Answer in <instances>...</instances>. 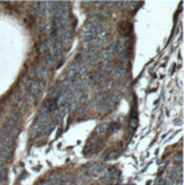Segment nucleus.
<instances>
[{
  "mask_svg": "<svg viewBox=\"0 0 184 185\" xmlns=\"http://www.w3.org/2000/svg\"><path fill=\"white\" fill-rule=\"evenodd\" d=\"M116 51L118 52V55H121L123 57H126L127 56V46H126V42L124 41H118L116 42Z\"/></svg>",
  "mask_w": 184,
  "mask_h": 185,
  "instance_id": "obj_1",
  "label": "nucleus"
},
{
  "mask_svg": "<svg viewBox=\"0 0 184 185\" xmlns=\"http://www.w3.org/2000/svg\"><path fill=\"white\" fill-rule=\"evenodd\" d=\"M28 91H30V94L32 95H35L38 92H40V81L38 78H34L31 83H30V86H28Z\"/></svg>",
  "mask_w": 184,
  "mask_h": 185,
  "instance_id": "obj_2",
  "label": "nucleus"
},
{
  "mask_svg": "<svg viewBox=\"0 0 184 185\" xmlns=\"http://www.w3.org/2000/svg\"><path fill=\"white\" fill-rule=\"evenodd\" d=\"M53 40H44V41H42V42L40 43V50H41V52H43V53H48L49 52V50L53 48Z\"/></svg>",
  "mask_w": 184,
  "mask_h": 185,
  "instance_id": "obj_3",
  "label": "nucleus"
},
{
  "mask_svg": "<svg viewBox=\"0 0 184 185\" xmlns=\"http://www.w3.org/2000/svg\"><path fill=\"white\" fill-rule=\"evenodd\" d=\"M126 70H125V65H124V61H121V64L115 68V77L116 78H121L125 75Z\"/></svg>",
  "mask_w": 184,
  "mask_h": 185,
  "instance_id": "obj_4",
  "label": "nucleus"
},
{
  "mask_svg": "<svg viewBox=\"0 0 184 185\" xmlns=\"http://www.w3.org/2000/svg\"><path fill=\"white\" fill-rule=\"evenodd\" d=\"M38 75H39V77H40L41 80L45 81V80H47V76H48V68L45 67L44 65L39 66V68H38Z\"/></svg>",
  "mask_w": 184,
  "mask_h": 185,
  "instance_id": "obj_5",
  "label": "nucleus"
},
{
  "mask_svg": "<svg viewBox=\"0 0 184 185\" xmlns=\"http://www.w3.org/2000/svg\"><path fill=\"white\" fill-rule=\"evenodd\" d=\"M53 63H55V58L53 57V55L50 53V52H48L47 55H45V57H44V60H43V64L47 68H49L51 65H53Z\"/></svg>",
  "mask_w": 184,
  "mask_h": 185,
  "instance_id": "obj_6",
  "label": "nucleus"
},
{
  "mask_svg": "<svg viewBox=\"0 0 184 185\" xmlns=\"http://www.w3.org/2000/svg\"><path fill=\"white\" fill-rule=\"evenodd\" d=\"M104 59H102V63L104 64H108L112 59H113V57H114V52H112V51H108L106 50V52L104 53Z\"/></svg>",
  "mask_w": 184,
  "mask_h": 185,
  "instance_id": "obj_7",
  "label": "nucleus"
},
{
  "mask_svg": "<svg viewBox=\"0 0 184 185\" xmlns=\"http://www.w3.org/2000/svg\"><path fill=\"white\" fill-rule=\"evenodd\" d=\"M107 130H109V125H108V124H106V123H102V124H100L99 126H97L96 134H101V133L106 132Z\"/></svg>",
  "mask_w": 184,
  "mask_h": 185,
  "instance_id": "obj_8",
  "label": "nucleus"
},
{
  "mask_svg": "<svg viewBox=\"0 0 184 185\" xmlns=\"http://www.w3.org/2000/svg\"><path fill=\"white\" fill-rule=\"evenodd\" d=\"M77 100H79V102H81V103L87 102V101H88V94H85L83 91H82V92H79V94H77Z\"/></svg>",
  "mask_w": 184,
  "mask_h": 185,
  "instance_id": "obj_9",
  "label": "nucleus"
},
{
  "mask_svg": "<svg viewBox=\"0 0 184 185\" xmlns=\"http://www.w3.org/2000/svg\"><path fill=\"white\" fill-rule=\"evenodd\" d=\"M115 68L113 65H108L107 67H106L105 69V73H104V75L106 76V77H108L109 75H112V73H113V70H114Z\"/></svg>",
  "mask_w": 184,
  "mask_h": 185,
  "instance_id": "obj_10",
  "label": "nucleus"
},
{
  "mask_svg": "<svg viewBox=\"0 0 184 185\" xmlns=\"http://www.w3.org/2000/svg\"><path fill=\"white\" fill-rule=\"evenodd\" d=\"M114 86H115V81L114 80H110V81H108L107 84H106V90H112Z\"/></svg>",
  "mask_w": 184,
  "mask_h": 185,
  "instance_id": "obj_11",
  "label": "nucleus"
}]
</instances>
